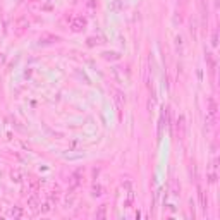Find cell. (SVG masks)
<instances>
[{"instance_id": "obj_1", "label": "cell", "mask_w": 220, "mask_h": 220, "mask_svg": "<svg viewBox=\"0 0 220 220\" xmlns=\"http://www.w3.org/2000/svg\"><path fill=\"white\" fill-rule=\"evenodd\" d=\"M86 24H88V21L84 19L83 16H77V17H74V19H72L71 28H72V31H74V33H79V31H83V29L86 28Z\"/></svg>"}, {"instance_id": "obj_2", "label": "cell", "mask_w": 220, "mask_h": 220, "mask_svg": "<svg viewBox=\"0 0 220 220\" xmlns=\"http://www.w3.org/2000/svg\"><path fill=\"white\" fill-rule=\"evenodd\" d=\"M81 179H83V170L79 169V170H76V172L71 176V179H69V186H71V191H74L76 187H79V184H81Z\"/></svg>"}, {"instance_id": "obj_3", "label": "cell", "mask_w": 220, "mask_h": 220, "mask_svg": "<svg viewBox=\"0 0 220 220\" xmlns=\"http://www.w3.org/2000/svg\"><path fill=\"white\" fill-rule=\"evenodd\" d=\"M176 127H177V134H179V138H184V134H186V120H184V115H179L177 117V122H176Z\"/></svg>"}, {"instance_id": "obj_4", "label": "cell", "mask_w": 220, "mask_h": 220, "mask_svg": "<svg viewBox=\"0 0 220 220\" xmlns=\"http://www.w3.org/2000/svg\"><path fill=\"white\" fill-rule=\"evenodd\" d=\"M198 196H200L201 210L206 211V208H208V200H206V194H205V191H203V187H201V186H198Z\"/></svg>"}, {"instance_id": "obj_5", "label": "cell", "mask_w": 220, "mask_h": 220, "mask_svg": "<svg viewBox=\"0 0 220 220\" xmlns=\"http://www.w3.org/2000/svg\"><path fill=\"white\" fill-rule=\"evenodd\" d=\"M57 41H59V36H53V34L40 36V45H52V43H57Z\"/></svg>"}, {"instance_id": "obj_6", "label": "cell", "mask_w": 220, "mask_h": 220, "mask_svg": "<svg viewBox=\"0 0 220 220\" xmlns=\"http://www.w3.org/2000/svg\"><path fill=\"white\" fill-rule=\"evenodd\" d=\"M170 193H172L174 198H177L179 194H181V186L177 184L176 179H172V181H170Z\"/></svg>"}, {"instance_id": "obj_7", "label": "cell", "mask_w": 220, "mask_h": 220, "mask_svg": "<svg viewBox=\"0 0 220 220\" xmlns=\"http://www.w3.org/2000/svg\"><path fill=\"white\" fill-rule=\"evenodd\" d=\"M28 206H29V210L31 211H38V200H36V196H29L28 198Z\"/></svg>"}, {"instance_id": "obj_8", "label": "cell", "mask_w": 220, "mask_h": 220, "mask_svg": "<svg viewBox=\"0 0 220 220\" xmlns=\"http://www.w3.org/2000/svg\"><path fill=\"white\" fill-rule=\"evenodd\" d=\"M176 48H177V52H179V55L184 53V41H182V36H176Z\"/></svg>"}, {"instance_id": "obj_9", "label": "cell", "mask_w": 220, "mask_h": 220, "mask_svg": "<svg viewBox=\"0 0 220 220\" xmlns=\"http://www.w3.org/2000/svg\"><path fill=\"white\" fill-rule=\"evenodd\" d=\"M10 177H12V181H14V182H21V181H23V172H21L19 169H16V170L10 172Z\"/></svg>"}, {"instance_id": "obj_10", "label": "cell", "mask_w": 220, "mask_h": 220, "mask_svg": "<svg viewBox=\"0 0 220 220\" xmlns=\"http://www.w3.org/2000/svg\"><path fill=\"white\" fill-rule=\"evenodd\" d=\"M59 198H60V193H59V191H52L50 194H48V201H50L52 205H57Z\"/></svg>"}, {"instance_id": "obj_11", "label": "cell", "mask_w": 220, "mask_h": 220, "mask_svg": "<svg viewBox=\"0 0 220 220\" xmlns=\"http://www.w3.org/2000/svg\"><path fill=\"white\" fill-rule=\"evenodd\" d=\"M10 217H14V218H21V217H23V208H21V206H14V208L10 210Z\"/></svg>"}, {"instance_id": "obj_12", "label": "cell", "mask_w": 220, "mask_h": 220, "mask_svg": "<svg viewBox=\"0 0 220 220\" xmlns=\"http://www.w3.org/2000/svg\"><path fill=\"white\" fill-rule=\"evenodd\" d=\"M134 203V191L133 189H127V198H126V206H131Z\"/></svg>"}, {"instance_id": "obj_13", "label": "cell", "mask_w": 220, "mask_h": 220, "mask_svg": "<svg viewBox=\"0 0 220 220\" xmlns=\"http://www.w3.org/2000/svg\"><path fill=\"white\" fill-rule=\"evenodd\" d=\"M91 194H93L95 198L101 196V194H103V187H101L100 184H95V186H93V191H91Z\"/></svg>"}, {"instance_id": "obj_14", "label": "cell", "mask_w": 220, "mask_h": 220, "mask_svg": "<svg viewBox=\"0 0 220 220\" xmlns=\"http://www.w3.org/2000/svg\"><path fill=\"white\" fill-rule=\"evenodd\" d=\"M120 55L117 52H105L103 53V59H107V60H117Z\"/></svg>"}, {"instance_id": "obj_15", "label": "cell", "mask_w": 220, "mask_h": 220, "mask_svg": "<svg viewBox=\"0 0 220 220\" xmlns=\"http://www.w3.org/2000/svg\"><path fill=\"white\" fill-rule=\"evenodd\" d=\"M107 217V205H101L96 211V218H105Z\"/></svg>"}, {"instance_id": "obj_16", "label": "cell", "mask_w": 220, "mask_h": 220, "mask_svg": "<svg viewBox=\"0 0 220 220\" xmlns=\"http://www.w3.org/2000/svg\"><path fill=\"white\" fill-rule=\"evenodd\" d=\"M115 101H117V105H122L126 101V96H124V93H120V91H115Z\"/></svg>"}, {"instance_id": "obj_17", "label": "cell", "mask_w": 220, "mask_h": 220, "mask_svg": "<svg viewBox=\"0 0 220 220\" xmlns=\"http://www.w3.org/2000/svg\"><path fill=\"white\" fill-rule=\"evenodd\" d=\"M40 210H41V213H48V211L52 210V203L47 201V203H43V205H40Z\"/></svg>"}, {"instance_id": "obj_18", "label": "cell", "mask_w": 220, "mask_h": 220, "mask_svg": "<svg viewBox=\"0 0 220 220\" xmlns=\"http://www.w3.org/2000/svg\"><path fill=\"white\" fill-rule=\"evenodd\" d=\"M38 186H40V182L36 181V179H31V189H33V191H38Z\"/></svg>"}, {"instance_id": "obj_19", "label": "cell", "mask_w": 220, "mask_h": 220, "mask_svg": "<svg viewBox=\"0 0 220 220\" xmlns=\"http://www.w3.org/2000/svg\"><path fill=\"white\" fill-rule=\"evenodd\" d=\"M96 43H98V40L96 38H88V47H95Z\"/></svg>"}, {"instance_id": "obj_20", "label": "cell", "mask_w": 220, "mask_h": 220, "mask_svg": "<svg viewBox=\"0 0 220 220\" xmlns=\"http://www.w3.org/2000/svg\"><path fill=\"white\" fill-rule=\"evenodd\" d=\"M211 45H213V47H217V45H218V38H217V31L213 33V38H211Z\"/></svg>"}, {"instance_id": "obj_21", "label": "cell", "mask_w": 220, "mask_h": 220, "mask_svg": "<svg viewBox=\"0 0 220 220\" xmlns=\"http://www.w3.org/2000/svg\"><path fill=\"white\" fill-rule=\"evenodd\" d=\"M88 7H90V9H95V7H96V2H95V0H90V2H88Z\"/></svg>"}]
</instances>
